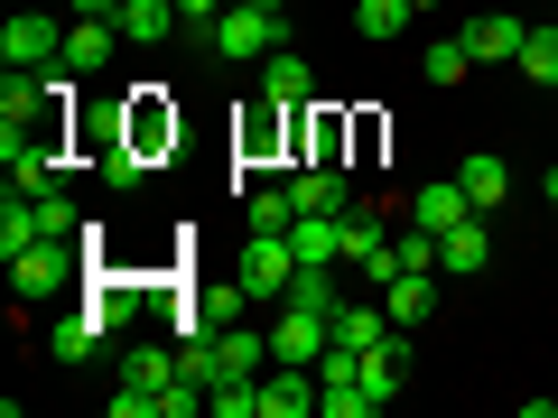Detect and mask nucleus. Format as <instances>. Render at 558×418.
Masks as SVG:
<instances>
[{
    "instance_id": "29",
    "label": "nucleus",
    "mask_w": 558,
    "mask_h": 418,
    "mask_svg": "<svg viewBox=\"0 0 558 418\" xmlns=\"http://www.w3.org/2000/svg\"><path fill=\"white\" fill-rule=\"evenodd\" d=\"M391 260H400V270H438V233H418V223H410V233L391 242Z\"/></svg>"
},
{
    "instance_id": "13",
    "label": "nucleus",
    "mask_w": 558,
    "mask_h": 418,
    "mask_svg": "<svg viewBox=\"0 0 558 418\" xmlns=\"http://www.w3.org/2000/svg\"><path fill=\"white\" fill-rule=\"evenodd\" d=\"M289 251H299V270H336L344 260V214H299L289 223Z\"/></svg>"
},
{
    "instance_id": "1",
    "label": "nucleus",
    "mask_w": 558,
    "mask_h": 418,
    "mask_svg": "<svg viewBox=\"0 0 558 418\" xmlns=\"http://www.w3.org/2000/svg\"><path fill=\"white\" fill-rule=\"evenodd\" d=\"M299 112L307 102H270V94H252V112L233 121V159H242V177H289V149H299ZM233 177V186H242Z\"/></svg>"
},
{
    "instance_id": "19",
    "label": "nucleus",
    "mask_w": 558,
    "mask_h": 418,
    "mask_svg": "<svg viewBox=\"0 0 558 418\" xmlns=\"http://www.w3.org/2000/svg\"><path fill=\"white\" fill-rule=\"evenodd\" d=\"M121 381H140V391H178V344H131V354H121Z\"/></svg>"
},
{
    "instance_id": "2",
    "label": "nucleus",
    "mask_w": 558,
    "mask_h": 418,
    "mask_svg": "<svg viewBox=\"0 0 558 418\" xmlns=\"http://www.w3.org/2000/svg\"><path fill=\"white\" fill-rule=\"evenodd\" d=\"M205 47L233 57V65H260L270 47H289V10H279V0H233V10L205 28Z\"/></svg>"
},
{
    "instance_id": "33",
    "label": "nucleus",
    "mask_w": 558,
    "mask_h": 418,
    "mask_svg": "<svg viewBox=\"0 0 558 418\" xmlns=\"http://www.w3.org/2000/svg\"><path fill=\"white\" fill-rule=\"evenodd\" d=\"M418 10H438V0H418Z\"/></svg>"
},
{
    "instance_id": "22",
    "label": "nucleus",
    "mask_w": 558,
    "mask_h": 418,
    "mask_svg": "<svg viewBox=\"0 0 558 418\" xmlns=\"http://www.w3.org/2000/svg\"><path fill=\"white\" fill-rule=\"evenodd\" d=\"M512 65H521V75H531V84H539V94H549V84H558V28L539 20L531 38H521V57H512Z\"/></svg>"
},
{
    "instance_id": "7",
    "label": "nucleus",
    "mask_w": 558,
    "mask_h": 418,
    "mask_svg": "<svg viewBox=\"0 0 558 418\" xmlns=\"http://www.w3.org/2000/svg\"><path fill=\"white\" fill-rule=\"evenodd\" d=\"M121 131H131L140 159H159V149H178V102H168V84H140L131 112H121Z\"/></svg>"
},
{
    "instance_id": "5",
    "label": "nucleus",
    "mask_w": 558,
    "mask_h": 418,
    "mask_svg": "<svg viewBox=\"0 0 558 418\" xmlns=\"http://www.w3.org/2000/svg\"><path fill=\"white\" fill-rule=\"evenodd\" d=\"M344 270H363L373 288L400 270L391 260V214H381V205H354V214H344Z\"/></svg>"
},
{
    "instance_id": "6",
    "label": "nucleus",
    "mask_w": 558,
    "mask_h": 418,
    "mask_svg": "<svg viewBox=\"0 0 558 418\" xmlns=\"http://www.w3.org/2000/svg\"><path fill=\"white\" fill-rule=\"evenodd\" d=\"M0 65H28V75L65 65V28H57V20H38V10H20V20L0 28Z\"/></svg>"
},
{
    "instance_id": "11",
    "label": "nucleus",
    "mask_w": 558,
    "mask_h": 418,
    "mask_svg": "<svg viewBox=\"0 0 558 418\" xmlns=\"http://www.w3.org/2000/svg\"><path fill=\"white\" fill-rule=\"evenodd\" d=\"M484 260H494V223L484 214H465L457 233H438V279H475Z\"/></svg>"
},
{
    "instance_id": "17",
    "label": "nucleus",
    "mask_w": 558,
    "mask_h": 418,
    "mask_svg": "<svg viewBox=\"0 0 558 418\" xmlns=\"http://www.w3.org/2000/svg\"><path fill=\"white\" fill-rule=\"evenodd\" d=\"M400 381H410V344H400V325H391L381 344H363V391H373L381 409H391V391H400Z\"/></svg>"
},
{
    "instance_id": "4",
    "label": "nucleus",
    "mask_w": 558,
    "mask_h": 418,
    "mask_svg": "<svg viewBox=\"0 0 558 418\" xmlns=\"http://www.w3.org/2000/svg\"><path fill=\"white\" fill-rule=\"evenodd\" d=\"M233 279L252 288V307H279V298H289V279H299V251H289V242H270V233H242Z\"/></svg>"
},
{
    "instance_id": "34",
    "label": "nucleus",
    "mask_w": 558,
    "mask_h": 418,
    "mask_svg": "<svg viewBox=\"0 0 558 418\" xmlns=\"http://www.w3.org/2000/svg\"><path fill=\"white\" fill-rule=\"evenodd\" d=\"M549 102H558V84H549Z\"/></svg>"
},
{
    "instance_id": "23",
    "label": "nucleus",
    "mask_w": 558,
    "mask_h": 418,
    "mask_svg": "<svg viewBox=\"0 0 558 418\" xmlns=\"http://www.w3.org/2000/svg\"><path fill=\"white\" fill-rule=\"evenodd\" d=\"M410 20H418V0H354V28H363V38H400Z\"/></svg>"
},
{
    "instance_id": "27",
    "label": "nucleus",
    "mask_w": 558,
    "mask_h": 418,
    "mask_svg": "<svg viewBox=\"0 0 558 418\" xmlns=\"http://www.w3.org/2000/svg\"><path fill=\"white\" fill-rule=\"evenodd\" d=\"M381 399L363 391V381H336V391H317V418H373Z\"/></svg>"
},
{
    "instance_id": "25",
    "label": "nucleus",
    "mask_w": 558,
    "mask_h": 418,
    "mask_svg": "<svg viewBox=\"0 0 558 418\" xmlns=\"http://www.w3.org/2000/svg\"><path fill=\"white\" fill-rule=\"evenodd\" d=\"M279 307H317V317H336V279H326V270H299V279H289V298H279Z\"/></svg>"
},
{
    "instance_id": "26",
    "label": "nucleus",
    "mask_w": 558,
    "mask_h": 418,
    "mask_svg": "<svg viewBox=\"0 0 558 418\" xmlns=\"http://www.w3.org/2000/svg\"><path fill=\"white\" fill-rule=\"evenodd\" d=\"M205 409H215V418H260V381H215Z\"/></svg>"
},
{
    "instance_id": "20",
    "label": "nucleus",
    "mask_w": 558,
    "mask_h": 418,
    "mask_svg": "<svg viewBox=\"0 0 558 418\" xmlns=\"http://www.w3.org/2000/svg\"><path fill=\"white\" fill-rule=\"evenodd\" d=\"M381 335H391V307H381V298H344L336 307V344L363 354V344H381Z\"/></svg>"
},
{
    "instance_id": "15",
    "label": "nucleus",
    "mask_w": 558,
    "mask_h": 418,
    "mask_svg": "<svg viewBox=\"0 0 558 418\" xmlns=\"http://www.w3.org/2000/svg\"><path fill=\"white\" fill-rule=\"evenodd\" d=\"M112 47H121V20H75L65 28V75H102Z\"/></svg>"
},
{
    "instance_id": "9",
    "label": "nucleus",
    "mask_w": 558,
    "mask_h": 418,
    "mask_svg": "<svg viewBox=\"0 0 558 418\" xmlns=\"http://www.w3.org/2000/svg\"><path fill=\"white\" fill-rule=\"evenodd\" d=\"M344 139H363V121H344L336 102H307L299 112V159L307 168H344Z\"/></svg>"
},
{
    "instance_id": "12",
    "label": "nucleus",
    "mask_w": 558,
    "mask_h": 418,
    "mask_svg": "<svg viewBox=\"0 0 558 418\" xmlns=\"http://www.w3.org/2000/svg\"><path fill=\"white\" fill-rule=\"evenodd\" d=\"M521 38H531V20H512V10H484V20H465V47H475V65H512Z\"/></svg>"
},
{
    "instance_id": "31",
    "label": "nucleus",
    "mask_w": 558,
    "mask_h": 418,
    "mask_svg": "<svg viewBox=\"0 0 558 418\" xmlns=\"http://www.w3.org/2000/svg\"><path fill=\"white\" fill-rule=\"evenodd\" d=\"M223 10H233V0H178V20H205V28H215Z\"/></svg>"
},
{
    "instance_id": "16",
    "label": "nucleus",
    "mask_w": 558,
    "mask_h": 418,
    "mask_svg": "<svg viewBox=\"0 0 558 418\" xmlns=\"http://www.w3.org/2000/svg\"><path fill=\"white\" fill-rule=\"evenodd\" d=\"M260 94L270 102H317V75H307L299 47H270V57H260Z\"/></svg>"
},
{
    "instance_id": "10",
    "label": "nucleus",
    "mask_w": 558,
    "mask_h": 418,
    "mask_svg": "<svg viewBox=\"0 0 558 418\" xmlns=\"http://www.w3.org/2000/svg\"><path fill=\"white\" fill-rule=\"evenodd\" d=\"M289 205L299 214H354V177L344 168H289Z\"/></svg>"
},
{
    "instance_id": "18",
    "label": "nucleus",
    "mask_w": 558,
    "mask_h": 418,
    "mask_svg": "<svg viewBox=\"0 0 558 418\" xmlns=\"http://www.w3.org/2000/svg\"><path fill=\"white\" fill-rule=\"evenodd\" d=\"M457 186H465V205H475V214H494V205L512 196V168H502L494 149H475V159L457 168Z\"/></svg>"
},
{
    "instance_id": "21",
    "label": "nucleus",
    "mask_w": 558,
    "mask_h": 418,
    "mask_svg": "<svg viewBox=\"0 0 558 418\" xmlns=\"http://www.w3.org/2000/svg\"><path fill=\"white\" fill-rule=\"evenodd\" d=\"M178 28V0H121V38L131 47H159Z\"/></svg>"
},
{
    "instance_id": "28",
    "label": "nucleus",
    "mask_w": 558,
    "mask_h": 418,
    "mask_svg": "<svg viewBox=\"0 0 558 418\" xmlns=\"http://www.w3.org/2000/svg\"><path fill=\"white\" fill-rule=\"evenodd\" d=\"M38 233H65V242L84 233V214H75V196H65V186H47V196H38Z\"/></svg>"
},
{
    "instance_id": "24",
    "label": "nucleus",
    "mask_w": 558,
    "mask_h": 418,
    "mask_svg": "<svg viewBox=\"0 0 558 418\" xmlns=\"http://www.w3.org/2000/svg\"><path fill=\"white\" fill-rule=\"evenodd\" d=\"M418 75H428V84H465V75H475V47H465V38H438L428 57H418Z\"/></svg>"
},
{
    "instance_id": "3",
    "label": "nucleus",
    "mask_w": 558,
    "mask_h": 418,
    "mask_svg": "<svg viewBox=\"0 0 558 418\" xmlns=\"http://www.w3.org/2000/svg\"><path fill=\"white\" fill-rule=\"evenodd\" d=\"M0 260H10V298H57V288H65L94 251H84V242H65V233H38V242H20V251H0Z\"/></svg>"
},
{
    "instance_id": "8",
    "label": "nucleus",
    "mask_w": 558,
    "mask_h": 418,
    "mask_svg": "<svg viewBox=\"0 0 558 418\" xmlns=\"http://www.w3.org/2000/svg\"><path fill=\"white\" fill-rule=\"evenodd\" d=\"M242 307H252L242 279H205V288H186V298H178V335H215V325H233Z\"/></svg>"
},
{
    "instance_id": "14",
    "label": "nucleus",
    "mask_w": 558,
    "mask_h": 418,
    "mask_svg": "<svg viewBox=\"0 0 558 418\" xmlns=\"http://www.w3.org/2000/svg\"><path fill=\"white\" fill-rule=\"evenodd\" d=\"M465 214H475V205H465V186H457V177H428V186L410 196V223H418V233H457Z\"/></svg>"
},
{
    "instance_id": "30",
    "label": "nucleus",
    "mask_w": 558,
    "mask_h": 418,
    "mask_svg": "<svg viewBox=\"0 0 558 418\" xmlns=\"http://www.w3.org/2000/svg\"><path fill=\"white\" fill-rule=\"evenodd\" d=\"M102 409H112V418H159V391H140V381H121V391L102 399Z\"/></svg>"
},
{
    "instance_id": "32",
    "label": "nucleus",
    "mask_w": 558,
    "mask_h": 418,
    "mask_svg": "<svg viewBox=\"0 0 558 418\" xmlns=\"http://www.w3.org/2000/svg\"><path fill=\"white\" fill-rule=\"evenodd\" d=\"M75 20H121V0H75Z\"/></svg>"
}]
</instances>
